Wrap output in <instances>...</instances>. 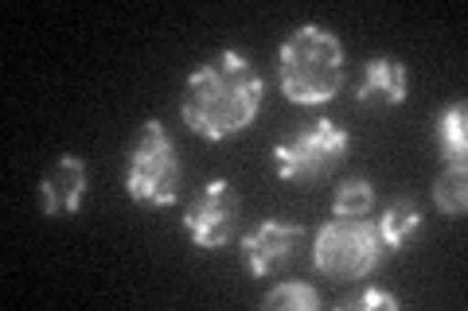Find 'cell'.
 <instances>
[{"instance_id": "1", "label": "cell", "mask_w": 468, "mask_h": 311, "mask_svg": "<svg viewBox=\"0 0 468 311\" xmlns=\"http://www.w3.org/2000/svg\"><path fill=\"white\" fill-rule=\"evenodd\" d=\"M261 94L266 82L254 70L246 51H218L203 67L192 70V78L184 86V125L203 140H230L254 125L261 109Z\"/></svg>"}, {"instance_id": "2", "label": "cell", "mask_w": 468, "mask_h": 311, "mask_svg": "<svg viewBox=\"0 0 468 311\" xmlns=\"http://www.w3.org/2000/svg\"><path fill=\"white\" fill-rule=\"evenodd\" d=\"M277 82L292 106H328L344 86V43L324 24H297L277 51Z\"/></svg>"}, {"instance_id": "3", "label": "cell", "mask_w": 468, "mask_h": 311, "mask_svg": "<svg viewBox=\"0 0 468 311\" xmlns=\"http://www.w3.org/2000/svg\"><path fill=\"white\" fill-rule=\"evenodd\" d=\"M180 156H176V144L165 132V125L149 117L141 125L133 148H129L125 160V191L133 202L144 206H172L180 195Z\"/></svg>"}, {"instance_id": "4", "label": "cell", "mask_w": 468, "mask_h": 311, "mask_svg": "<svg viewBox=\"0 0 468 311\" xmlns=\"http://www.w3.org/2000/svg\"><path fill=\"white\" fill-rule=\"evenodd\" d=\"M383 238L378 226L367 218H328L316 230L313 242V264L316 273H324L332 280H359L378 269L383 261Z\"/></svg>"}, {"instance_id": "5", "label": "cell", "mask_w": 468, "mask_h": 311, "mask_svg": "<svg viewBox=\"0 0 468 311\" xmlns=\"http://www.w3.org/2000/svg\"><path fill=\"white\" fill-rule=\"evenodd\" d=\"M351 137L344 125L335 121H313L309 129L292 132V137L273 144V168L282 180L289 183H304V180H320V175H332L335 168L347 160Z\"/></svg>"}, {"instance_id": "6", "label": "cell", "mask_w": 468, "mask_h": 311, "mask_svg": "<svg viewBox=\"0 0 468 311\" xmlns=\"http://www.w3.org/2000/svg\"><path fill=\"white\" fill-rule=\"evenodd\" d=\"M234 218H239V195L223 175H215L184 211V230L196 249H223L234 233Z\"/></svg>"}, {"instance_id": "7", "label": "cell", "mask_w": 468, "mask_h": 311, "mask_svg": "<svg viewBox=\"0 0 468 311\" xmlns=\"http://www.w3.org/2000/svg\"><path fill=\"white\" fill-rule=\"evenodd\" d=\"M301 233H304L301 226L282 222V218H266L261 226H254L239 242V254H242L246 273H250V276H273L292 257V249H297Z\"/></svg>"}, {"instance_id": "8", "label": "cell", "mask_w": 468, "mask_h": 311, "mask_svg": "<svg viewBox=\"0 0 468 311\" xmlns=\"http://www.w3.org/2000/svg\"><path fill=\"white\" fill-rule=\"evenodd\" d=\"M86 160L75 152H63L51 164V171H43L39 180V211L48 218H67V214H79L82 202H86Z\"/></svg>"}, {"instance_id": "9", "label": "cell", "mask_w": 468, "mask_h": 311, "mask_svg": "<svg viewBox=\"0 0 468 311\" xmlns=\"http://www.w3.org/2000/svg\"><path fill=\"white\" fill-rule=\"evenodd\" d=\"M406 101V63L387 55L367 58L363 78L356 86V106L359 109H399Z\"/></svg>"}, {"instance_id": "10", "label": "cell", "mask_w": 468, "mask_h": 311, "mask_svg": "<svg viewBox=\"0 0 468 311\" xmlns=\"http://www.w3.org/2000/svg\"><path fill=\"white\" fill-rule=\"evenodd\" d=\"M378 226V238H383V249H390V254H399V249H406L410 242L418 238V230H421V211H418V202L402 195V199H394L383 218L375 222Z\"/></svg>"}, {"instance_id": "11", "label": "cell", "mask_w": 468, "mask_h": 311, "mask_svg": "<svg viewBox=\"0 0 468 311\" xmlns=\"http://www.w3.org/2000/svg\"><path fill=\"white\" fill-rule=\"evenodd\" d=\"M433 137H437V148H441L445 164L449 160H464V148H468V109L464 101H452L437 113V125H433Z\"/></svg>"}, {"instance_id": "12", "label": "cell", "mask_w": 468, "mask_h": 311, "mask_svg": "<svg viewBox=\"0 0 468 311\" xmlns=\"http://www.w3.org/2000/svg\"><path fill=\"white\" fill-rule=\"evenodd\" d=\"M433 206L441 214L461 218L468 211V175H464V160H449L445 171L433 183Z\"/></svg>"}, {"instance_id": "13", "label": "cell", "mask_w": 468, "mask_h": 311, "mask_svg": "<svg viewBox=\"0 0 468 311\" xmlns=\"http://www.w3.org/2000/svg\"><path fill=\"white\" fill-rule=\"evenodd\" d=\"M261 307H270V311H316L320 295H316V288L301 285V280H282L277 288H270L261 295Z\"/></svg>"}, {"instance_id": "14", "label": "cell", "mask_w": 468, "mask_h": 311, "mask_svg": "<svg viewBox=\"0 0 468 311\" xmlns=\"http://www.w3.org/2000/svg\"><path fill=\"white\" fill-rule=\"evenodd\" d=\"M371 206H375L371 180H347L332 199V218H367Z\"/></svg>"}, {"instance_id": "15", "label": "cell", "mask_w": 468, "mask_h": 311, "mask_svg": "<svg viewBox=\"0 0 468 311\" xmlns=\"http://www.w3.org/2000/svg\"><path fill=\"white\" fill-rule=\"evenodd\" d=\"M344 311H399L402 300L394 292H383V288H363L359 295H347L340 300Z\"/></svg>"}]
</instances>
